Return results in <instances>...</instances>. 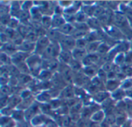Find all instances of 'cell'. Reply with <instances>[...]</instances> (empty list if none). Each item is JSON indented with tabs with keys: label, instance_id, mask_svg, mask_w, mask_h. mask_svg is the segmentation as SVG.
I'll return each instance as SVG.
<instances>
[{
	"label": "cell",
	"instance_id": "6da1fadb",
	"mask_svg": "<svg viewBox=\"0 0 132 127\" xmlns=\"http://www.w3.org/2000/svg\"><path fill=\"white\" fill-rule=\"evenodd\" d=\"M60 41L61 46L63 48V50L69 51L70 49H73L74 46H76V41L74 40V39L73 37H70V36L68 37L67 35H64V36L62 35Z\"/></svg>",
	"mask_w": 132,
	"mask_h": 127
},
{
	"label": "cell",
	"instance_id": "7a4b0ae2",
	"mask_svg": "<svg viewBox=\"0 0 132 127\" xmlns=\"http://www.w3.org/2000/svg\"><path fill=\"white\" fill-rule=\"evenodd\" d=\"M59 46L56 44H50L43 51V54L46 57L53 58L59 55Z\"/></svg>",
	"mask_w": 132,
	"mask_h": 127
},
{
	"label": "cell",
	"instance_id": "3957f363",
	"mask_svg": "<svg viewBox=\"0 0 132 127\" xmlns=\"http://www.w3.org/2000/svg\"><path fill=\"white\" fill-rule=\"evenodd\" d=\"M114 19H115V23L118 27L124 28V29L128 28V24L127 19L124 15H122L121 13H117L115 15Z\"/></svg>",
	"mask_w": 132,
	"mask_h": 127
},
{
	"label": "cell",
	"instance_id": "277c9868",
	"mask_svg": "<svg viewBox=\"0 0 132 127\" xmlns=\"http://www.w3.org/2000/svg\"><path fill=\"white\" fill-rule=\"evenodd\" d=\"M87 51H85L84 49H74L73 50V56L74 57V59H76L77 60H83L87 56Z\"/></svg>",
	"mask_w": 132,
	"mask_h": 127
},
{
	"label": "cell",
	"instance_id": "5b68a950",
	"mask_svg": "<svg viewBox=\"0 0 132 127\" xmlns=\"http://www.w3.org/2000/svg\"><path fill=\"white\" fill-rule=\"evenodd\" d=\"M50 45V41L49 39L46 36H40L39 39L37 41V47L39 49L45 50V49Z\"/></svg>",
	"mask_w": 132,
	"mask_h": 127
},
{
	"label": "cell",
	"instance_id": "8992f818",
	"mask_svg": "<svg viewBox=\"0 0 132 127\" xmlns=\"http://www.w3.org/2000/svg\"><path fill=\"white\" fill-rule=\"evenodd\" d=\"M65 24V21L64 19L59 15H56L53 19H52V26L54 28H57V27H61Z\"/></svg>",
	"mask_w": 132,
	"mask_h": 127
},
{
	"label": "cell",
	"instance_id": "52a82bcc",
	"mask_svg": "<svg viewBox=\"0 0 132 127\" xmlns=\"http://www.w3.org/2000/svg\"><path fill=\"white\" fill-rule=\"evenodd\" d=\"M60 57L61 61L64 63H70L72 62L71 61V54L67 50H63L60 53Z\"/></svg>",
	"mask_w": 132,
	"mask_h": 127
},
{
	"label": "cell",
	"instance_id": "ba28073f",
	"mask_svg": "<svg viewBox=\"0 0 132 127\" xmlns=\"http://www.w3.org/2000/svg\"><path fill=\"white\" fill-rule=\"evenodd\" d=\"M34 47H35V45L32 42H22L19 49L20 50H22V52H29V51L32 50L34 49Z\"/></svg>",
	"mask_w": 132,
	"mask_h": 127
},
{
	"label": "cell",
	"instance_id": "9c48e42d",
	"mask_svg": "<svg viewBox=\"0 0 132 127\" xmlns=\"http://www.w3.org/2000/svg\"><path fill=\"white\" fill-rule=\"evenodd\" d=\"M25 56L26 54L23 53V52H16L15 54H14L12 56V60L16 63V64H19V63H21L22 62V61L25 59Z\"/></svg>",
	"mask_w": 132,
	"mask_h": 127
},
{
	"label": "cell",
	"instance_id": "30bf717a",
	"mask_svg": "<svg viewBox=\"0 0 132 127\" xmlns=\"http://www.w3.org/2000/svg\"><path fill=\"white\" fill-rule=\"evenodd\" d=\"M60 31L61 33L67 35V34L73 32V27L70 24H66L65 23L63 26H61L60 28Z\"/></svg>",
	"mask_w": 132,
	"mask_h": 127
},
{
	"label": "cell",
	"instance_id": "8fae6325",
	"mask_svg": "<svg viewBox=\"0 0 132 127\" xmlns=\"http://www.w3.org/2000/svg\"><path fill=\"white\" fill-rule=\"evenodd\" d=\"M36 112V106H31V108H29L25 113V117L27 119V120H31L32 119V116L33 115H35Z\"/></svg>",
	"mask_w": 132,
	"mask_h": 127
},
{
	"label": "cell",
	"instance_id": "7c38bea8",
	"mask_svg": "<svg viewBox=\"0 0 132 127\" xmlns=\"http://www.w3.org/2000/svg\"><path fill=\"white\" fill-rule=\"evenodd\" d=\"M42 25L43 28L46 29H50V26L52 25V20L50 17L48 16H43L42 18Z\"/></svg>",
	"mask_w": 132,
	"mask_h": 127
},
{
	"label": "cell",
	"instance_id": "4fadbf2b",
	"mask_svg": "<svg viewBox=\"0 0 132 127\" xmlns=\"http://www.w3.org/2000/svg\"><path fill=\"white\" fill-rule=\"evenodd\" d=\"M87 25L94 29H99L100 28V21L97 19H90L87 21Z\"/></svg>",
	"mask_w": 132,
	"mask_h": 127
},
{
	"label": "cell",
	"instance_id": "5bb4252c",
	"mask_svg": "<svg viewBox=\"0 0 132 127\" xmlns=\"http://www.w3.org/2000/svg\"><path fill=\"white\" fill-rule=\"evenodd\" d=\"M18 29H19V34L22 36H26V37L31 32L29 29V28L26 25H20V26H19Z\"/></svg>",
	"mask_w": 132,
	"mask_h": 127
},
{
	"label": "cell",
	"instance_id": "9a60e30c",
	"mask_svg": "<svg viewBox=\"0 0 132 127\" xmlns=\"http://www.w3.org/2000/svg\"><path fill=\"white\" fill-rule=\"evenodd\" d=\"M104 116V113H103L102 111H100V112L98 111V112H97L96 113H94V114L92 116L91 119H92V120L94 121V122H100V121H101V120H103Z\"/></svg>",
	"mask_w": 132,
	"mask_h": 127
},
{
	"label": "cell",
	"instance_id": "2e32d148",
	"mask_svg": "<svg viewBox=\"0 0 132 127\" xmlns=\"http://www.w3.org/2000/svg\"><path fill=\"white\" fill-rule=\"evenodd\" d=\"M99 42H90L87 45V50L88 52H94L95 50H97L98 48H99Z\"/></svg>",
	"mask_w": 132,
	"mask_h": 127
},
{
	"label": "cell",
	"instance_id": "e0dca14e",
	"mask_svg": "<svg viewBox=\"0 0 132 127\" xmlns=\"http://www.w3.org/2000/svg\"><path fill=\"white\" fill-rule=\"evenodd\" d=\"M76 46L78 49H84L87 46V42L85 39H79L76 41Z\"/></svg>",
	"mask_w": 132,
	"mask_h": 127
},
{
	"label": "cell",
	"instance_id": "ac0fdd59",
	"mask_svg": "<svg viewBox=\"0 0 132 127\" xmlns=\"http://www.w3.org/2000/svg\"><path fill=\"white\" fill-rule=\"evenodd\" d=\"M26 39H27V42H35L36 40L39 39H38V35L36 32H30L27 35H26Z\"/></svg>",
	"mask_w": 132,
	"mask_h": 127
},
{
	"label": "cell",
	"instance_id": "d6986e66",
	"mask_svg": "<svg viewBox=\"0 0 132 127\" xmlns=\"http://www.w3.org/2000/svg\"><path fill=\"white\" fill-rule=\"evenodd\" d=\"M43 119H44V117H43L41 116H37L32 118L31 123H32V124L33 126H39V125H40V124H42L43 123V121H44Z\"/></svg>",
	"mask_w": 132,
	"mask_h": 127
},
{
	"label": "cell",
	"instance_id": "ffe728a7",
	"mask_svg": "<svg viewBox=\"0 0 132 127\" xmlns=\"http://www.w3.org/2000/svg\"><path fill=\"white\" fill-rule=\"evenodd\" d=\"M105 10L103 7L101 6H97L95 8V10H94V15L97 16V17H101L103 16L104 15H105Z\"/></svg>",
	"mask_w": 132,
	"mask_h": 127
},
{
	"label": "cell",
	"instance_id": "44dd1931",
	"mask_svg": "<svg viewBox=\"0 0 132 127\" xmlns=\"http://www.w3.org/2000/svg\"><path fill=\"white\" fill-rule=\"evenodd\" d=\"M97 33L95 32H90V33H88L85 36V39L87 42H94V40H96L97 39Z\"/></svg>",
	"mask_w": 132,
	"mask_h": 127
},
{
	"label": "cell",
	"instance_id": "7402d4cb",
	"mask_svg": "<svg viewBox=\"0 0 132 127\" xmlns=\"http://www.w3.org/2000/svg\"><path fill=\"white\" fill-rule=\"evenodd\" d=\"M108 97V93H98L95 95L94 98L97 102H102L105 100V99Z\"/></svg>",
	"mask_w": 132,
	"mask_h": 127
},
{
	"label": "cell",
	"instance_id": "603a6c76",
	"mask_svg": "<svg viewBox=\"0 0 132 127\" xmlns=\"http://www.w3.org/2000/svg\"><path fill=\"white\" fill-rule=\"evenodd\" d=\"M86 18H87V15L84 12H79L75 16V19L78 22H84V21H86Z\"/></svg>",
	"mask_w": 132,
	"mask_h": 127
},
{
	"label": "cell",
	"instance_id": "cb8c5ba5",
	"mask_svg": "<svg viewBox=\"0 0 132 127\" xmlns=\"http://www.w3.org/2000/svg\"><path fill=\"white\" fill-rule=\"evenodd\" d=\"M76 28L77 29V30L79 31H86L88 29V25L85 24L84 22H77L75 24Z\"/></svg>",
	"mask_w": 132,
	"mask_h": 127
},
{
	"label": "cell",
	"instance_id": "d4e9b609",
	"mask_svg": "<svg viewBox=\"0 0 132 127\" xmlns=\"http://www.w3.org/2000/svg\"><path fill=\"white\" fill-rule=\"evenodd\" d=\"M12 116L16 120H22L23 117H25V113H23L21 111H16L12 113Z\"/></svg>",
	"mask_w": 132,
	"mask_h": 127
},
{
	"label": "cell",
	"instance_id": "484cf974",
	"mask_svg": "<svg viewBox=\"0 0 132 127\" xmlns=\"http://www.w3.org/2000/svg\"><path fill=\"white\" fill-rule=\"evenodd\" d=\"M118 86V83L115 80H111L107 84V88L110 90H114Z\"/></svg>",
	"mask_w": 132,
	"mask_h": 127
},
{
	"label": "cell",
	"instance_id": "4316f807",
	"mask_svg": "<svg viewBox=\"0 0 132 127\" xmlns=\"http://www.w3.org/2000/svg\"><path fill=\"white\" fill-rule=\"evenodd\" d=\"M116 120H117V118H115V116L114 115H108L107 117H106V120H105V122L107 123H108L109 125H113L116 123Z\"/></svg>",
	"mask_w": 132,
	"mask_h": 127
},
{
	"label": "cell",
	"instance_id": "83f0119b",
	"mask_svg": "<svg viewBox=\"0 0 132 127\" xmlns=\"http://www.w3.org/2000/svg\"><path fill=\"white\" fill-rule=\"evenodd\" d=\"M9 106H10V108H11V107H14V106H17L19 103L20 100H19V97L13 96L11 100H9Z\"/></svg>",
	"mask_w": 132,
	"mask_h": 127
},
{
	"label": "cell",
	"instance_id": "f1b7e54d",
	"mask_svg": "<svg viewBox=\"0 0 132 127\" xmlns=\"http://www.w3.org/2000/svg\"><path fill=\"white\" fill-rule=\"evenodd\" d=\"M94 10H95V8L94 7H91V6H86L84 8V13L86 15H92L94 14Z\"/></svg>",
	"mask_w": 132,
	"mask_h": 127
},
{
	"label": "cell",
	"instance_id": "f546056e",
	"mask_svg": "<svg viewBox=\"0 0 132 127\" xmlns=\"http://www.w3.org/2000/svg\"><path fill=\"white\" fill-rule=\"evenodd\" d=\"M109 46L106 44H101L99 46V48L97 49V51L100 52V53H105L107 52L108 50H109Z\"/></svg>",
	"mask_w": 132,
	"mask_h": 127
},
{
	"label": "cell",
	"instance_id": "4dcf8cb0",
	"mask_svg": "<svg viewBox=\"0 0 132 127\" xmlns=\"http://www.w3.org/2000/svg\"><path fill=\"white\" fill-rule=\"evenodd\" d=\"M114 66L113 64H111V62H106L104 66H103V70L105 72H111L112 71V69H114Z\"/></svg>",
	"mask_w": 132,
	"mask_h": 127
},
{
	"label": "cell",
	"instance_id": "1f68e13d",
	"mask_svg": "<svg viewBox=\"0 0 132 127\" xmlns=\"http://www.w3.org/2000/svg\"><path fill=\"white\" fill-rule=\"evenodd\" d=\"M85 33L86 32H84V31H79V30H77L76 32H73L72 34H73V38H76V39H82V37L85 35Z\"/></svg>",
	"mask_w": 132,
	"mask_h": 127
},
{
	"label": "cell",
	"instance_id": "d6a6232c",
	"mask_svg": "<svg viewBox=\"0 0 132 127\" xmlns=\"http://www.w3.org/2000/svg\"><path fill=\"white\" fill-rule=\"evenodd\" d=\"M85 73L88 76H93L96 73V69L92 66H88L85 69Z\"/></svg>",
	"mask_w": 132,
	"mask_h": 127
},
{
	"label": "cell",
	"instance_id": "836d02e7",
	"mask_svg": "<svg viewBox=\"0 0 132 127\" xmlns=\"http://www.w3.org/2000/svg\"><path fill=\"white\" fill-rule=\"evenodd\" d=\"M19 18L22 20H27V19L29 17V15L26 11H22V12H19Z\"/></svg>",
	"mask_w": 132,
	"mask_h": 127
},
{
	"label": "cell",
	"instance_id": "e575fe53",
	"mask_svg": "<svg viewBox=\"0 0 132 127\" xmlns=\"http://www.w3.org/2000/svg\"><path fill=\"white\" fill-rule=\"evenodd\" d=\"M8 25H9V26L10 27V29L17 27V26H18V21H17L16 19H11Z\"/></svg>",
	"mask_w": 132,
	"mask_h": 127
},
{
	"label": "cell",
	"instance_id": "d590c367",
	"mask_svg": "<svg viewBox=\"0 0 132 127\" xmlns=\"http://www.w3.org/2000/svg\"><path fill=\"white\" fill-rule=\"evenodd\" d=\"M116 123L118 126H121L125 123V118L124 117V116H119L117 117V120Z\"/></svg>",
	"mask_w": 132,
	"mask_h": 127
},
{
	"label": "cell",
	"instance_id": "8d00e7d4",
	"mask_svg": "<svg viewBox=\"0 0 132 127\" xmlns=\"http://www.w3.org/2000/svg\"><path fill=\"white\" fill-rule=\"evenodd\" d=\"M63 123L65 126L68 127L70 126V123H71V120L70 117L68 116H66L63 120Z\"/></svg>",
	"mask_w": 132,
	"mask_h": 127
},
{
	"label": "cell",
	"instance_id": "74e56055",
	"mask_svg": "<svg viewBox=\"0 0 132 127\" xmlns=\"http://www.w3.org/2000/svg\"><path fill=\"white\" fill-rule=\"evenodd\" d=\"M1 61H2V62L6 64V63H8V62L9 61V57L6 56V54L2 53V54H1Z\"/></svg>",
	"mask_w": 132,
	"mask_h": 127
},
{
	"label": "cell",
	"instance_id": "f35d334b",
	"mask_svg": "<svg viewBox=\"0 0 132 127\" xmlns=\"http://www.w3.org/2000/svg\"><path fill=\"white\" fill-rule=\"evenodd\" d=\"M64 93H66V94H65V96H66V97H71V96H73L72 94L73 93V89H72L71 88H70V87H69V88L67 87V89L66 90H64Z\"/></svg>",
	"mask_w": 132,
	"mask_h": 127
},
{
	"label": "cell",
	"instance_id": "ab89813d",
	"mask_svg": "<svg viewBox=\"0 0 132 127\" xmlns=\"http://www.w3.org/2000/svg\"><path fill=\"white\" fill-rule=\"evenodd\" d=\"M125 14L127 15V17L132 22V8H128L125 10Z\"/></svg>",
	"mask_w": 132,
	"mask_h": 127
},
{
	"label": "cell",
	"instance_id": "60d3db41",
	"mask_svg": "<svg viewBox=\"0 0 132 127\" xmlns=\"http://www.w3.org/2000/svg\"><path fill=\"white\" fill-rule=\"evenodd\" d=\"M80 65L78 62H77V61L71 62V67L73 69H78L80 68Z\"/></svg>",
	"mask_w": 132,
	"mask_h": 127
},
{
	"label": "cell",
	"instance_id": "b9f144b4",
	"mask_svg": "<svg viewBox=\"0 0 132 127\" xmlns=\"http://www.w3.org/2000/svg\"><path fill=\"white\" fill-rule=\"evenodd\" d=\"M1 91H2V95H5V96H6L8 93H9L10 89H9L8 86H2V88L1 89Z\"/></svg>",
	"mask_w": 132,
	"mask_h": 127
},
{
	"label": "cell",
	"instance_id": "7bdbcfd3",
	"mask_svg": "<svg viewBox=\"0 0 132 127\" xmlns=\"http://www.w3.org/2000/svg\"><path fill=\"white\" fill-rule=\"evenodd\" d=\"M7 102H8V98L6 97V96H2V98H1V106H2V107H4L5 106H6Z\"/></svg>",
	"mask_w": 132,
	"mask_h": 127
},
{
	"label": "cell",
	"instance_id": "ee69618b",
	"mask_svg": "<svg viewBox=\"0 0 132 127\" xmlns=\"http://www.w3.org/2000/svg\"><path fill=\"white\" fill-rule=\"evenodd\" d=\"M123 72H125L126 75H128V76L132 75V69L131 67H125V69H123Z\"/></svg>",
	"mask_w": 132,
	"mask_h": 127
},
{
	"label": "cell",
	"instance_id": "f6af8a7d",
	"mask_svg": "<svg viewBox=\"0 0 132 127\" xmlns=\"http://www.w3.org/2000/svg\"><path fill=\"white\" fill-rule=\"evenodd\" d=\"M20 79H21V81H22V82H23V83H27V82H29V81L30 80V77H29V76L23 75V76H21Z\"/></svg>",
	"mask_w": 132,
	"mask_h": 127
},
{
	"label": "cell",
	"instance_id": "bcb514c9",
	"mask_svg": "<svg viewBox=\"0 0 132 127\" xmlns=\"http://www.w3.org/2000/svg\"><path fill=\"white\" fill-rule=\"evenodd\" d=\"M5 50L7 51H12V50H15V47L13 45H11V44H5Z\"/></svg>",
	"mask_w": 132,
	"mask_h": 127
},
{
	"label": "cell",
	"instance_id": "7dc6e473",
	"mask_svg": "<svg viewBox=\"0 0 132 127\" xmlns=\"http://www.w3.org/2000/svg\"><path fill=\"white\" fill-rule=\"evenodd\" d=\"M125 87V88H130L132 86V79H129V80H127L125 84L123 85V87Z\"/></svg>",
	"mask_w": 132,
	"mask_h": 127
},
{
	"label": "cell",
	"instance_id": "c3c4849f",
	"mask_svg": "<svg viewBox=\"0 0 132 127\" xmlns=\"http://www.w3.org/2000/svg\"><path fill=\"white\" fill-rule=\"evenodd\" d=\"M124 59H125V57H124V56H123V55H120L118 57L117 56L116 62H118V64H120V63H121V62L124 61Z\"/></svg>",
	"mask_w": 132,
	"mask_h": 127
},
{
	"label": "cell",
	"instance_id": "681fc988",
	"mask_svg": "<svg viewBox=\"0 0 132 127\" xmlns=\"http://www.w3.org/2000/svg\"><path fill=\"white\" fill-rule=\"evenodd\" d=\"M122 93H124L123 92H121V90H118L116 93H114V96L116 98V99H121L122 97L121 96H120V94H122Z\"/></svg>",
	"mask_w": 132,
	"mask_h": 127
},
{
	"label": "cell",
	"instance_id": "f907efd6",
	"mask_svg": "<svg viewBox=\"0 0 132 127\" xmlns=\"http://www.w3.org/2000/svg\"><path fill=\"white\" fill-rule=\"evenodd\" d=\"M31 2H26L25 3H24V5H23V8H25V7H26V8H30V6H31Z\"/></svg>",
	"mask_w": 132,
	"mask_h": 127
},
{
	"label": "cell",
	"instance_id": "816d5d0a",
	"mask_svg": "<svg viewBox=\"0 0 132 127\" xmlns=\"http://www.w3.org/2000/svg\"><path fill=\"white\" fill-rule=\"evenodd\" d=\"M122 127H131V123L130 122H125L124 124H123V126Z\"/></svg>",
	"mask_w": 132,
	"mask_h": 127
},
{
	"label": "cell",
	"instance_id": "f5cc1de1",
	"mask_svg": "<svg viewBox=\"0 0 132 127\" xmlns=\"http://www.w3.org/2000/svg\"><path fill=\"white\" fill-rule=\"evenodd\" d=\"M127 94H128L129 96L132 97V89H128V90L127 91Z\"/></svg>",
	"mask_w": 132,
	"mask_h": 127
},
{
	"label": "cell",
	"instance_id": "db71d44e",
	"mask_svg": "<svg viewBox=\"0 0 132 127\" xmlns=\"http://www.w3.org/2000/svg\"><path fill=\"white\" fill-rule=\"evenodd\" d=\"M56 124H55L54 123H49V125H48V127H56Z\"/></svg>",
	"mask_w": 132,
	"mask_h": 127
},
{
	"label": "cell",
	"instance_id": "11a10c76",
	"mask_svg": "<svg viewBox=\"0 0 132 127\" xmlns=\"http://www.w3.org/2000/svg\"><path fill=\"white\" fill-rule=\"evenodd\" d=\"M111 127H118V126H111Z\"/></svg>",
	"mask_w": 132,
	"mask_h": 127
}]
</instances>
